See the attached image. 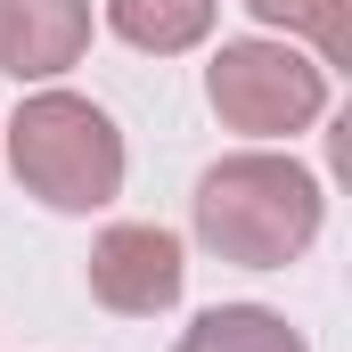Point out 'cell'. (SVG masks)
Listing matches in <instances>:
<instances>
[{
  "label": "cell",
  "mask_w": 352,
  "mask_h": 352,
  "mask_svg": "<svg viewBox=\"0 0 352 352\" xmlns=\"http://www.w3.org/2000/svg\"><path fill=\"white\" fill-rule=\"evenodd\" d=\"M188 213H197V246L205 254H221L238 270H287L311 254V238L328 221V197L295 156L238 148V156H221L197 180Z\"/></svg>",
  "instance_id": "1"
},
{
  "label": "cell",
  "mask_w": 352,
  "mask_h": 352,
  "mask_svg": "<svg viewBox=\"0 0 352 352\" xmlns=\"http://www.w3.org/2000/svg\"><path fill=\"white\" fill-rule=\"evenodd\" d=\"M8 164L50 213H98L123 197V131L82 90H33L8 123Z\"/></svg>",
  "instance_id": "2"
},
{
  "label": "cell",
  "mask_w": 352,
  "mask_h": 352,
  "mask_svg": "<svg viewBox=\"0 0 352 352\" xmlns=\"http://www.w3.org/2000/svg\"><path fill=\"white\" fill-rule=\"evenodd\" d=\"M173 352H311L270 303H213V311H197L188 328H180Z\"/></svg>",
  "instance_id": "6"
},
{
  "label": "cell",
  "mask_w": 352,
  "mask_h": 352,
  "mask_svg": "<svg viewBox=\"0 0 352 352\" xmlns=\"http://www.w3.org/2000/svg\"><path fill=\"white\" fill-rule=\"evenodd\" d=\"M205 98L230 131L246 140H295L328 115V66L303 58L295 41L254 33V41H221L205 66Z\"/></svg>",
  "instance_id": "3"
},
{
  "label": "cell",
  "mask_w": 352,
  "mask_h": 352,
  "mask_svg": "<svg viewBox=\"0 0 352 352\" xmlns=\"http://www.w3.org/2000/svg\"><path fill=\"white\" fill-rule=\"evenodd\" d=\"M246 16L278 41H311L320 66H352V0H246Z\"/></svg>",
  "instance_id": "8"
},
{
  "label": "cell",
  "mask_w": 352,
  "mask_h": 352,
  "mask_svg": "<svg viewBox=\"0 0 352 352\" xmlns=\"http://www.w3.org/2000/svg\"><path fill=\"white\" fill-rule=\"evenodd\" d=\"M180 287H188V263H180L173 230H156V221H115V230H98V246H90V295H98L107 311L156 320V311L180 303Z\"/></svg>",
  "instance_id": "4"
},
{
  "label": "cell",
  "mask_w": 352,
  "mask_h": 352,
  "mask_svg": "<svg viewBox=\"0 0 352 352\" xmlns=\"http://www.w3.org/2000/svg\"><path fill=\"white\" fill-rule=\"evenodd\" d=\"M107 25L148 58H180L213 33V0H107Z\"/></svg>",
  "instance_id": "7"
},
{
  "label": "cell",
  "mask_w": 352,
  "mask_h": 352,
  "mask_svg": "<svg viewBox=\"0 0 352 352\" xmlns=\"http://www.w3.org/2000/svg\"><path fill=\"white\" fill-rule=\"evenodd\" d=\"M90 50V0H0V74L8 82H50L82 66Z\"/></svg>",
  "instance_id": "5"
}]
</instances>
